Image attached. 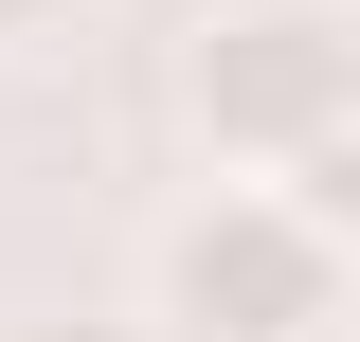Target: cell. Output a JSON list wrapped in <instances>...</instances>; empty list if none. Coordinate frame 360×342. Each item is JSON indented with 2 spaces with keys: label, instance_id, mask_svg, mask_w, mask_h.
<instances>
[{
  "label": "cell",
  "instance_id": "1",
  "mask_svg": "<svg viewBox=\"0 0 360 342\" xmlns=\"http://www.w3.org/2000/svg\"><path fill=\"white\" fill-rule=\"evenodd\" d=\"M144 342H342V216L288 180H217L144 253Z\"/></svg>",
  "mask_w": 360,
  "mask_h": 342
},
{
  "label": "cell",
  "instance_id": "2",
  "mask_svg": "<svg viewBox=\"0 0 360 342\" xmlns=\"http://www.w3.org/2000/svg\"><path fill=\"white\" fill-rule=\"evenodd\" d=\"M180 127L234 180H288L324 144H360V18L342 0H217L180 37Z\"/></svg>",
  "mask_w": 360,
  "mask_h": 342
},
{
  "label": "cell",
  "instance_id": "3",
  "mask_svg": "<svg viewBox=\"0 0 360 342\" xmlns=\"http://www.w3.org/2000/svg\"><path fill=\"white\" fill-rule=\"evenodd\" d=\"M54 18H72V0H0V54H18V37H54Z\"/></svg>",
  "mask_w": 360,
  "mask_h": 342
}]
</instances>
